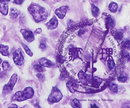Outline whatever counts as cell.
Instances as JSON below:
<instances>
[{
  "mask_svg": "<svg viewBox=\"0 0 130 108\" xmlns=\"http://www.w3.org/2000/svg\"><path fill=\"white\" fill-rule=\"evenodd\" d=\"M127 80V78L123 75H121V76L118 78V81L121 82H125Z\"/></svg>",
  "mask_w": 130,
  "mask_h": 108,
  "instance_id": "cell-24",
  "label": "cell"
},
{
  "mask_svg": "<svg viewBox=\"0 0 130 108\" xmlns=\"http://www.w3.org/2000/svg\"><path fill=\"white\" fill-rule=\"evenodd\" d=\"M34 67H35V69L38 72H41L43 71V69L42 67L41 66L39 65V64H36V65L34 66Z\"/></svg>",
  "mask_w": 130,
  "mask_h": 108,
  "instance_id": "cell-23",
  "label": "cell"
},
{
  "mask_svg": "<svg viewBox=\"0 0 130 108\" xmlns=\"http://www.w3.org/2000/svg\"><path fill=\"white\" fill-rule=\"evenodd\" d=\"M28 10L36 22L45 20L48 16L47 12L44 8L38 4H32L28 7Z\"/></svg>",
  "mask_w": 130,
  "mask_h": 108,
  "instance_id": "cell-1",
  "label": "cell"
},
{
  "mask_svg": "<svg viewBox=\"0 0 130 108\" xmlns=\"http://www.w3.org/2000/svg\"><path fill=\"white\" fill-rule=\"evenodd\" d=\"M2 62V59H1V58H0V63H1Z\"/></svg>",
  "mask_w": 130,
  "mask_h": 108,
  "instance_id": "cell-37",
  "label": "cell"
},
{
  "mask_svg": "<svg viewBox=\"0 0 130 108\" xmlns=\"http://www.w3.org/2000/svg\"><path fill=\"white\" fill-rule=\"evenodd\" d=\"M109 88L110 91L114 93H117L118 92V86L115 84H111L109 86Z\"/></svg>",
  "mask_w": 130,
  "mask_h": 108,
  "instance_id": "cell-18",
  "label": "cell"
},
{
  "mask_svg": "<svg viewBox=\"0 0 130 108\" xmlns=\"http://www.w3.org/2000/svg\"><path fill=\"white\" fill-rule=\"evenodd\" d=\"M45 45L44 44H43V43H42V44H41V45H40V48H41V49H44L45 48Z\"/></svg>",
  "mask_w": 130,
  "mask_h": 108,
  "instance_id": "cell-31",
  "label": "cell"
},
{
  "mask_svg": "<svg viewBox=\"0 0 130 108\" xmlns=\"http://www.w3.org/2000/svg\"><path fill=\"white\" fill-rule=\"evenodd\" d=\"M13 60L18 66H21L24 63L25 60L21 49H17L13 53Z\"/></svg>",
  "mask_w": 130,
  "mask_h": 108,
  "instance_id": "cell-5",
  "label": "cell"
},
{
  "mask_svg": "<svg viewBox=\"0 0 130 108\" xmlns=\"http://www.w3.org/2000/svg\"><path fill=\"white\" fill-rule=\"evenodd\" d=\"M24 1V0H14V2L17 4H22Z\"/></svg>",
  "mask_w": 130,
  "mask_h": 108,
  "instance_id": "cell-26",
  "label": "cell"
},
{
  "mask_svg": "<svg viewBox=\"0 0 130 108\" xmlns=\"http://www.w3.org/2000/svg\"><path fill=\"white\" fill-rule=\"evenodd\" d=\"M41 31H42L41 29H38L36 30V32H37V33H41Z\"/></svg>",
  "mask_w": 130,
  "mask_h": 108,
  "instance_id": "cell-32",
  "label": "cell"
},
{
  "mask_svg": "<svg viewBox=\"0 0 130 108\" xmlns=\"http://www.w3.org/2000/svg\"><path fill=\"white\" fill-rule=\"evenodd\" d=\"M37 77L41 80V79H44V76H43V74H37Z\"/></svg>",
  "mask_w": 130,
  "mask_h": 108,
  "instance_id": "cell-28",
  "label": "cell"
},
{
  "mask_svg": "<svg viewBox=\"0 0 130 108\" xmlns=\"http://www.w3.org/2000/svg\"><path fill=\"white\" fill-rule=\"evenodd\" d=\"M92 1L93 2H97L98 1V0H92Z\"/></svg>",
  "mask_w": 130,
  "mask_h": 108,
  "instance_id": "cell-35",
  "label": "cell"
},
{
  "mask_svg": "<svg viewBox=\"0 0 130 108\" xmlns=\"http://www.w3.org/2000/svg\"><path fill=\"white\" fill-rule=\"evenodd\" d=\"M91 11H92V13L93 16L97 17L99 15L100 9L98 7H96L94 4H92L91 6Z\"/></svg>",
  "mask_w": 130,
  "mask_h": 108,
  "instance_id": "cell-13",
  "label": "cell"
},
{
  "mask_svg": "<svg viewBox=\"0 0 130 108\" xmlns=\"http://www.w3.org/2000/svg\"><path fill=\"white\" fill-rule=\"evenodd\" d=\"M118 8V5L117 3L115 2H112L111 4H110L109 6V9L110 10V11L112 13H116Z\"/></svg>",
  "mask_w": 130,
  "mask_h": 108,
  "instance_id": "cell-15",
  "label": "cell"
},
{
  "mask_svg": "<svg viewBox=\"0 0 130 108\" xmlns=\"http://www.w3.org/2000/svg\"><path fill=\"white\" fill-rule=\"evenodd\" d=\"M71 104L72 107H81V104L80 103L78 99H74L72 100L71 102Z\"/></svg>",
  "mask_w": 130,
  "mask_h": 108,
  "instance_id": "cell-16",
  "label": "cell"
},
{
  "mask_svg": "<svg viewBox=\"0 0 130 108\" xmlns=\"http://www.w3.org/2000/svg\"><path fill=\"white\" fill-rule=\"evenodd\" d=\"M20 32L27 42H31L34 41L35 37L32 31L26 29H22L21 30Z\"/></svg>",
  "mask_w": 130,
  "mask_h": 108,
  "instance_id": "cell-6",
  "label": "cell"
},
{
  "mask_svg": "<svg viewBox=\"0 0 130 108\" xmlns=\"http://www.w3.org/2000/svg\"><path fill=\"white\" fill-rule=\"evenodd\" d=\"M0 71H1V69H0Z\"/></svg>",
  "mask_w": 130,
  "mask_h": 108,
  "instance_id": "cell-39",
  "label": "cell"
},
{
  "mask_svg": "<svg viewBox=\"0 0 130 108\" xmlns=\"http://www.w3.org/2000/svg\"><path fill=\"white\" fill-rule=\"evenodd\" d=\"M42 1H45V0H42Z\"/></svg>",
  "mask_w": 130,
  "mask_h": 108,
  "instance_id": "cell-38",
  "label": "cell"
},
{
  "mask_svg": "<svg viewBox=\"0 0 130 108\" xmlns=\"http://www.w3.org/2000/svg\"><path fill=\"white\" fill-rule=\"evenodd\" d=\"M8 12V5L5 2H2L0 4V12L3 15L6 16L7 15Z\"/></svg>",
  "mask_w": 130,
  "mask_h": 108,
  "instance_id": "cell-10",
  "label": "cell"
},
{
  "mask_svg": "<svg viewBox=\"0 0 130 108\" xmlns=\"http://www.w3.org/2000/svg\"><path fill=\"white\" fill-rule=\"evenodd\" d=\"M115 63L112 59H110L108 60V67L110 69H112L115 68Z\"/></svg>",
  "mask_w": 130,
  "mask_h": 108,
  "instance_id": "cell-20",
  "label": "cell"
},
{
  "mask_svg": "<svg viewBox=\"0 0 130 108\" xmlns=\"http://www.w3.org/2000/svg\"><path fill=\"white\" fill-rule=\"evenodd\" d=\"M18 77L16 74H14L12 77L10 78L8 83L5 85L3 87V93L4 94H7L12 92L13 90L14 86L15 85L17 81Z\"/></svg>",
  "mask_w": 130,
  "mask_h": 108,
  "instance_id": "cell-4",
  "label": "cell"
},
{
  "mask_svg": "<svg viewBox=\"0 0 130 108\" xmlns=\"http://www.w3.org/2000/svg\"><path fill=\"white\" fill-rule=\"evenodd\" d=\"M91 107H97V106H96L95 104H94V105H91Z\"/></svg>",
  "mask_w": 130,
  "mask_h": 108,
  "instance_id": "cell-36",
  "label": "cell"
},
{
  "mask_svg": "<svg viewBox=\"0 0 130 108\" xmlns=\"http://www.w3.org/2000/svg\"><path fill=\"white\" fill-rule=\"evenodd\" d=\"M9 107H18V106L17 105H16V104H12L11 105H10V106H8Z\"/></svg>",
  "mask_w": 130,
  "mask_h": 108,
  "instance_id": "cell-33",
  "label": "cell"
},
{
  "mask_svg": "<svg viewBox=\"0 0 130 108\" xmlns=\"http://www.w3.org/2000/svg\"><path fill=\"white\" fill-rule=\"evenodd\" d=\"M67 86L71 92H73L75 89L78 88V85L76 84V83H74L72 82H69L67 83Z\"/></svg>",
  "mask_w": 130,
  "mask_h": 108,
  "instance_id": "cell-14",
  "label": "cell"
},
{
  "mask_svg": "<svg viewBox=\"0 0 130 108\" xmlns=\"http://www.w3.org/2000/svg\"><path fill=\"white\" fill-rule=\"evenodd\" d=\"M0 53L3 56H8L9 55V53L8 51V46L2 44L0 45Z\"/></svg>",
  "mask_w": 130,
  "mask_h": 108,
  "instance_id": "cell-11",
  "label": "cell"
},
{
  "mask_svg": "<svg viewBox=\"0 0 130 108\" xmlns=\"http://www.w3.org/2000/svg\"><path fill=\"white\" fill-rule=\"evenodd\" d=\"M22 45H23V46L24 49L25 50V51L26 52V53L28 54V55L29 56L31 57V56H33V53L32 52V51H31V50L30 49V48H29L26 45H25V44H22Z\"/></svg>",
  "mask_w": 130,
  "mask_h": 108,
  "instance_id": "cell-19",
  "label": "cell"
},
{
  "mask_svg": "<svg viewBox=\"0 0 130 108\" xmlns=\"http://www.w3.org/2000/svg\"><path fill=\"white\" fill-rule=\"evenodd\" d=\"M19 15V13L17 10L15 9H11L10 10V16L13 18H16Z\"/></svg>",
  "mask_w": 130,
  "mask_h": 108,
  "instance_id": "cell-17",
  "label": "cell"
},
{
  "mask_svg": "<svg viewBox=\"0 0 130 108\" xmlns=\"http://www.w3.org/2000/svg\"><path fill=\"white\" fill-rule=\"evenodd\" d=\"M58 21L55 16L53 17L46 24V27L49 29H54L57 27Z\"/></svg>",
  "mask_w": 130,
  "mask_h": 108,
  "instance_id": "cell-8",
  "label": "cell"
},
{
  "mask_svg": "<svg viewBox=\"0 0 130 108\" xmlns=\"http://www.w3.org/2000/svg\"><path fill=\"white\" fill-rule=\"evenodd\" d=\"M85 32V31L84 30H82V29H81V30H80L79 31V35H80L81 34H83Z\"/></svg>",
  "mask_w": 130,
  "mask_h": 108,
  "instance_id": "cell-30",
  "label": "cell"
},
{
  "mask_svg": "<svg viewBox=\"0 0 130 108\" xmlns=\"http://www.w3.org/2000/svg\"><path fill=\"white\" fill-rule=\"evenodd\" d=\"M79 78L80 79V80L85 83V82H87L89 80H90V75H88V74H84L82 71H80L79 73Z\"/></svg>",
  "mask_w": 130,
  "mask_h": 108,
  "instance_id": "cell-12",
  "label": "cell"
},
{
  "mask_svg": "<svg viewBox=\"0 0 130 108\" xmlns=\"http://www.w3.org/2000/svg\"><path fill=\"white\" fill-rule=\"evenodd\" d=\"M62 98V94L56 87H54L50 95L48 100L51 103H56L59 102Z\"/></svg>",
  "mask_w": 130,
  "mask_h": 108,
  "instance_id": "cell-3",
  "label": "cell"
},
{
  "mask_svg": "<svg viewBox=\"0 0 130 108\" xmlns=\"http://www.w3.org/2000/svg\"><path fill=\"white\" fill-rule=\"evenodd\" d=\"M10 0H0V2H7V1H9Z\"/></svg>",
  "mask_w": 130,
  "mask_h": 108,
  "instance_id": "cell-34",
  "label": "cell"
},
{
  "mask_svg": "<svg viewBox=\"0 0 130 108\" xmlns=\"http://www.w3.org/2000/svg\"><path fill=\"white\" fill-rule=\"evenodd\" d=\"M5 75H6V74L4 72H1V73H0V78H3L5 76Z\"/></svg>",
  "mask_w": 130,
  "mask_h": 108,
  "instance_id": "cell-29",
  "label": "cell"
},
{
  "mask_svg": "<svg viewBox=\"0 0 130 108\" xmlns=\"http://www.w3.org/2000/svg\"><path fill=\"white\" fill-rule=\"evenodd\" d=\"M108 24H109V25L110 27H111V28L113 27L114 26H115V23H114V21H113V20L112 19V18H110V17L109 18H108Z\"/></svg>",
  "mask_w": 130,
  "mask_h": 108,
  "instance_id": "cell-25",
  "label": "cell"
},
{
  "mask_svg": "<svg viewBox=\"0 0 130 108\" xmlns=\"http://www.w3.org/2000/svg\"><path fill=\"white\" fill-rule=\"evenodd\" d=\"M124 44L125 46L127 48L129 47V40H126L124 42Z\"/></svg>",
  "mask_w": 130,
  "mask_h": 108,
  "instance_id": "cell-27",
  "label": "cell"
},
{
  "mask_svg": "<svg viewBox=\"0 0 130 108\" xmlns=\"http://www.w3.org/2000/svg\"><path fill=\"white\" fill-rule=\"evenodd\" d=\"M34 94V91L31 87H26L23 91H19L16 93L13 97L12 100L19 102L23 101L32 98Z\"/></svg>",
  "mask_w": 130,
  "mask_h": 108,
  "instance_id": "cell-2",
  "label": "cell"
},
{
  "mask_svg": "<svg viewBox=\"0 0 130 108\" xmlns=\"http://www.w3.org/2000/svg\"><path fill=\"white\" fill-rule=\"evenodd\" d=\"M10 67V65L8 63V62H6V61H4V62H3L2 63V68L3 70L6 71L7 69H8Z\"/></svg>",
  "mask_w": 130,
  "mask_h": 108,
  "instance_id": "cell-21",
  "label": "cell"
},
{
  "mask_svg": "<svg viewBox=\"0 0 130 108\" xmlns=\"http://www.w3.org/2000/svg\"><path fill=\"white\" fill-rule=\"evenodd\" d=\"M68 9V6H63L58 9H57L55 11L56 15L60 19H63L65 16H66V12Z\"/></svg>",
  "mask_w": 130,
  "mask_h": 108,
  "instance_id": "cell-7",
  "label": "cell"
},
{
  "mask_svg": "<svg viewBox=\"0 0 130 108\" xmlns=\"http://www.w3.org/2000/svg\"><path fill=\"white\" fill-rule=\"evenodd\" d=\"M39 63L42 67L51 68L54 66V63L46 58H42L39 60Z\"/></svg>",
  "mask_w": 130,
  "mask_h": 108,
  "instance_id": "cell-9",
  "label": "cell"
},
{
  "mask_svg": "<svg viewBox=\"0 0 130 108\" xmlns=\"http://www.w3.org/2000/svg\"><path fill=\"white\" fill-rule=\"evenodd\" d=\"M115 37L117 39L120 40V39H121L122 38L123 35H122V33H121V32H118H118H116V33H115Z\"/></svg>",
  "mask_w": 130,
  "mask_h": 108,
  "instance_id": "cell-22",
  "label": "cell"
}]
</instances>
